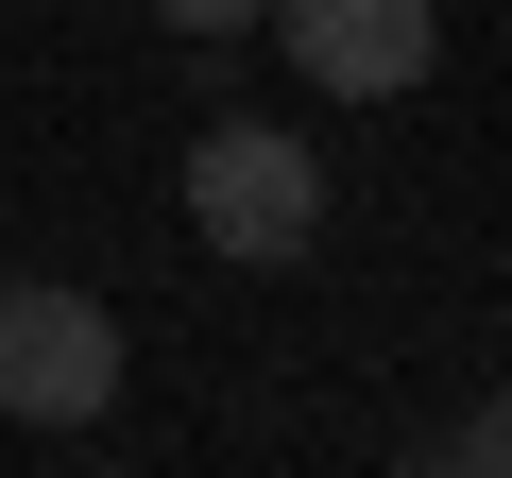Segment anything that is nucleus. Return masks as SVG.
<instances>
[{
  "label": "nucleus",
  "mask_w": 512,
  "mask_h": 478,
  "mask_svg": "<svg viewBox=\"0 0 512 478\" xmlns=\"http://www.w3.org/2000/svg\"><path fill=\"white\" fill-rule=\"evenodd\" d=\"M188 239L239 274H291L308 239H325V154L291 120H205L188 137Z\"/></svg>",
  "instance_id": "obj_1"
},
{
  "label": "nucleus",
  "mask_w": 512,
  "mask_h": 478,
  "mask_svg": "<svg viewBox=\"0 0 512 478\" xmlns=\"http://www.w3.org/2000/svg\"><path fill=\"white\" fill-rule=\"evenodd\" d=\"M0 410L18 427H103L120 410V308L69 274H0Z\"/></svg>",
  "instance_id": "obj_2"
},
{
  "label": "nucleus",
  "mask_w": 512,
  "mask_h": 478,
  "mask_svg": "<svg viewBox=\"0 0 512 478\" xmlns=\"http://www.w3.org/2000/svg\"><path fill=\"white\" fill-rule=\"evenodd\" d=\"M274 52L325 103H410L444 69V18H427V0H274Z\"/></svg>",
  "instance_id": "obj_3"
},
{
  "label": "nucleus",
  "mask_w": 512,
  "mask_h": 478,
  "mask_svg": "<svg viewBox=\"0 0 512 478\" xmlns=\"http://www.w3.org/2000/svg\"><path fill=\"white\" fill-rule=\"evenodd\" d=\"M393 478H512V393H478V410H444Z\"/></svg>",
  "instance_id": "obj_4"
},
{
  "label": "nucleus",
  "mask_w": 512,
  "mask_h": 478,
  "mask_svg": "<svg viewBox=\"0 0 512 478\" xmlns=\"http://www.w3.org/2000/svg\"><path fill=\"white\" fill-rule=\"evenodd\" d=\"M154 18H171V35H256L274 0H154Z\"/></svg>",
  "instance_id": "obj_5"
}]
</instances>
